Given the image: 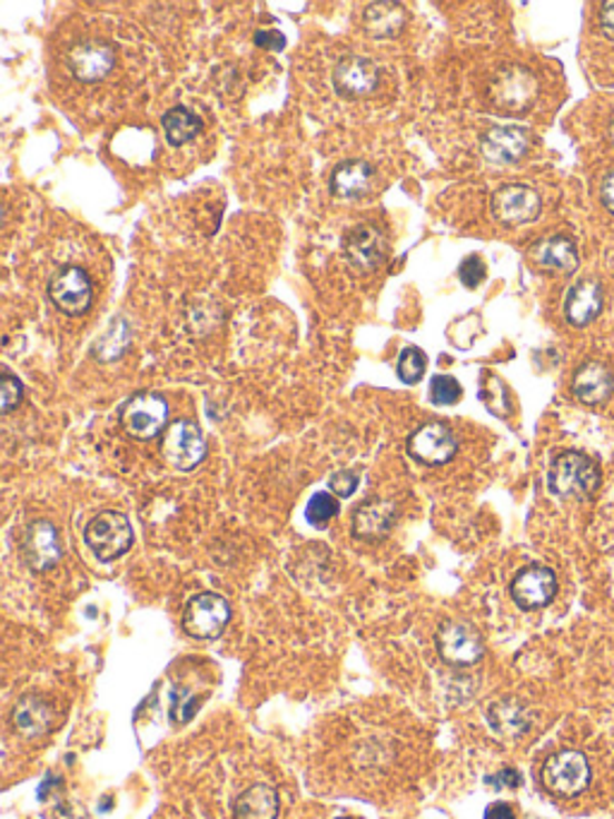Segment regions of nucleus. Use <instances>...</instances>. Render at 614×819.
I'll use <instances>...</instances> for the list:
<instances>
[{"label": "nucleus", "instance_id": "412c9836", "mask_svg": "<svg viewBox=\"0 0 614 819\" xmlns=\"http://www.w3.org/2000/svg\"><path fill=\"white\" fill-rule=\"evenodd\" d=\"M603 306H605V292H603L601 282L581 279L572 286L570 292H566L564 315H566V320H570V325L586 327L603 313Z\"/></svg>", "mask_w": 614, "mask_h": 819}, {"label": "nucleus", "instance_id": "bb28decb", "mask_svg": "<svg viewBox=\"0 0 614 819\" xmlns=\"http://www.w3.org/2000/svg\"><path fill=\"white\" fill-rule=\"evenodd\" d=\"M161 128L168 145L182 147L186 142L195 140L199 130H202V118L192 114L186 106H176V109L166 111L161 118Z\"/></svg>", "mask_w": 614, "mask_h": 819}, {"label": "nucleus", "instance_id": "f03ea898", "mask_svg": "<svg viewBox=\"0 0 614 819\" xmlns=\"http://www.w3.org/2000/svg\"><path fill=\"white\" fill-rule=\"evenodd\" d=\"M85 541L89 551L95 553L101 563H113V560L122 557L135 541L130 520L122 512L116 510H103L85 529Z\"/></svg>", "mask_w": 614, "mask_h": 819}, {"label": "nucleus", "instance_id": "b1692460", "mask_svg": "<svg viewBox=\"0 0 614 819\" xmlns=\"http://www.w3.org/2000/svg\"><path fill=\"white\" fill-rule=\"evenodd\" d=\"M487 723L502 738H521L531 731L533 717L524 702L506 697V700H499L487 709Z\"/></svg>", "mask_w": 614, "mask_h": 819}, {"label": "nucleus", "instance_id": "cd10ccee", "mask_svg": "<svg viewBox=\"0 0 614 819\" xmlns=\"http://www.w3.org/2000/svg\"><path fill=\"white\" fill-rule=\"evenodd\" d=\"M130 344V327L126 320H113L109 332L99 339L97 344V356L99 361H116Z\"/></svg>", "mask_w": 614, "mask_h": 819}, {"label": "nucleus", "instance_id": "e433bc0d", "mask_svg": "<svg viewBox=\"0 0 614 819\" xmlns=\"http://www.w3.org/2000/svg\"><path fill=\"white\" fill-rule=\"evenodd\" d=\"M487 783H493L497 788H518L521 786V773L516 769H502L495 777H489Z\"/></svg>", "mask_w": 614, "mask_h": 819}, {"label": "nucleus", "instance_id": "7ed1b4c3", "mask_svg": "<svg viewBox=\"0 0 614 819\" xmlns=\"http://www.w3.org/2000/svg\"><path fill=\"white\" fill-rule=\"evenodd\" d=\"M120 426L135 440H154L168 428V402L157 392H140L120 406Z\"/></svg>", "mask_w": 614, "mask_h": 819}, {"label": "nucleus", "instance_id": "58836bf2", "mask_svg": "<svg viewBox=\"0 0 614 819\" xmlns=\"http://www.w3.org/2000/svg\"><path fill=\"white\" fill-rule=\"evenodd\" d=\"M483 819H516V815L509 806H506V802H495V806H489L485 810Z\"/></svg>", "mask_w": 614, "mask_h": 819}, {"label": "nucleus", "instance_id": "f704fd0d", "mask_svg": "<svg viewBox=\"0 0 614 819\" xmlns=\"http://www.w3.org/2000/svg\"><path fill=\"white\" fill-rule=\"evenodd\" d=\"M188 697H190V692H188L186 688H176V690H174L171 719H174L176 723H188V721L195 717L197 704H192V702L188 700Z\"/></svg>", "mask_w": 614, "mask_h": 819}, {"label": "nucleus", "instance_id": "f3484780", "mask_svg": "<svg viewBox=\"0 0 614 819\" xmlns=\"http://www.w3.org/2000/svg\"><path fill=\"white\" fill-rule=\"evenodd\" d=\"M56 709L51 702H46L39 694H24L12 707V728L14 733L22 736L24 740H39L49 736L56 726Z\"/></svg>", "mask_w": 614, "mask_h": 819}, {"label": "nucleus", "instance_id": "7c9ffc66", "mask_svg": "<svg viewBox=\"0 0 614 819\" xmlns=\"http://www.w3.org/2000/svg\"><path fill=\"white\" fill-rule=\"evenodd\" d=\"M460 397H464V389H460L458 381L452 375H437L429 383V399L437 406H454Z\"/></svg>", "mask_w": 614, "mask_h": 819}, {"label": "nucleus", "instance_id": "9d476101", "mask_svg": "<svg viewBox=\"0 0 614 819\" xmlns=\"http://www.w3.org/2000/svg\"><path fill=\"white\" fill-rule=\"evenodd\" d=\"M406 450L418 464L442 466L456 457L458 440L447 423H425L410 433Z\"/></svg>", "mask_w": 614, "mask_h": 819}, {"label": "nucleus", "instance_id": "ddd939ff", "mask_svg": "<svg viewBox=\"0 0 614 819\" xmlns=\"http://www.w3.org/2000/svg\"><path fill=\"white\" fill-rule=\"evenodd\" d=\"M68 70L80 82H99L116 66V49L103 39H85L68 51Z\"/></svg>", "mask_w": 614, "mask_h": 819}, {"label": "nucleus", "instance_id": "20e7f679", "mask_svg": "<svg viewBox=\"0 0 614 819\" xmlns=\"http://www.w3.org/2000/svg\"><path fill=\"white\" fill-rule=\"evenodd\" d=\"M161 454L168 466L178 472H192L207 457V440L195 421L180 418L166 428L161 437Z\"/></svg>", "mask_w": 614, "mask_h": 819}, {"label": "nucleus", "instance_id": "c9c22d12", "mask_svg": "<svg viewBox=\"0 0 614 819\" xmlns=\"http://www.w3.org/2000/svg\"><path fill=\"white\" fill-rule=\"evenodd\" d=\"M255 43L259 49L281 51L286 47V37L281 32H276V29H271V32H267V29H259V32L255 34Z\"/></svg>", "mask_w": 614, "mask_h": 819}, {"label": "nucleus", "instance_id": "5701e85b", "mask_svg": "<svg viewBox=\"0 0 614 819\" xmlns=\"http://www.w3.org/2000/svg\"><path fill=\"white\" fill-rule=\"evenodd\" d=\"M406 8L394 3V0H377L365 8L363 24L365 32L373 39H394L404 32L406 27Z\"/></svg>", "mask_w": 614, "mask_h": 819}, {"label": "nucleus", "instance_id": "6ab92c4d", "mask_svg": "<svg viewBox=\"0 0 614 819\" xmlns=\"http://www.w3.org/2000/svg\"><path fill=\"white\" fill-rule=\"evenodd\" d=\"M396 520H398V512L389 500L370 497V500H365V503H360L356 512H353V520H350L353 536L365 543H377L392 534Z\"/></svg>", "mask_w": 614, "mask_h": 819}, {"label": "nucleus", "instance_id": "6e6552de", "mask_svg": "<svg viewBox=\"0 0 614 819\" xmlns=\"http://www.w3.org/2000/svg\"><path fill=\"white\" fill-rule=\"evenodd\" d=\"M49 298L53 306L70 317L85 315L95 300V286L82 267L66 265L60 267L49 282Z\"/></svg>", "mask_w": 614, "mask_h": 819}, {"label": "nucleus", "instance_id": "423d86ee", "mask_svg": "<svg viewBox=\"0 0 614 819\" xmlns=\"http://www.w3.org/2000/svg\"><path fill=\"white\" fill-rule=\"evenodd\" d=\"M230 620V605L221 594L202 591L188 601L182 611V630L195 640H217Z\"/></svg>", "mask_w": 614, "mask_h": 819}, {"label": "nucleus", "instance_id": "4be33fe9", "mask_svg": "<svg viewBox=\"0 0 614 819\" xmlns=\"http://www.w3.org/2000/svg\"><path fill=\"white\" fill-rule=\"evenodd\" d=\"M574 397L581 404L597 406L605 404L614 394V375L612 371L601 361H591L586 366H581L574 375Z\"/></svg>", "mask_w": 614, "mask_h": 819}, {"label": "nucleus", "instance_id": "2f4dec72", "mask_svg": "<svg viewBox=\"0 0 614 819\" xmlns=\"http://www.w3.org/2000/svg\"><path fill=\"white\" fill-rule=\"evenodd\" d=\"M22 383L14 377L12 373L3 371V377H0V406H3V414H10L12 408H18L22 402Z\"/></svg>", "mask_w": 614, "mask_h": 819}, {"label": "nucleus", "instance_id": "aec40b11", "mask_svg": "<svg viewBox=\"0 0 614 819\" xmlns=\"http://www.w3.org/2000/svg\"><path fill=\"white\" fill-rule=\"evenodd\" d=\"M377 171L373 164L363 159H348L339 166H334L329 176V190L341 197V200H363L365 195H370L375 188Z\"/></svg>", "mask_w": 614, "mask_h": 819}, {"label": "nucleus", "instance_id": "4c0bfd02", "mask_svg": "<svg viewBox=\"0 0 614 819\" xmlns=\"http://www.w3.org/2000/svg\"><path fill=\"white\" fill-rule=\"evenodd\" d=\"M601 27L603 34L614 41V0H610V3L601 8Z\"/></svg>", "mask_w": 614, "mask_h": 819}, {"label": "nucleus", "instance_id": "dca6fc26", "mask_svg": "<svg viewBox=\"0 0 614 819\" xmlns=\"http://www.w3.org/2000/svg\"><path fill=\"white\" fill-rule=\"evenodd\" d=\"M557 594L555 572L545 565H528L521 570L512 582V599L518 609L537 611L547 605Z\"/></svg>", "mask_w": 614, "mask_h": 819}, {"label": "nucleus", "instance_id": "9b49d317", "mask_svg": "<svg viewBox=\"0 0 614 819\" xmlns=\"http://www.w3.org/2000/svg\"><path fill=\"white\" fill-rule=\"evenodd\" d=\"M344 255L348 267L358 275L375 272L387 260V238L373 224H358L344 236Z\"/></svg>", "mask_w": 614, "mask_h": 819}, {"label": "nucleus", "instance_id": "1a4fd4ad", "mask_svg": "<svg viewBox=\"0 0 614 819\" xmlns=\"http://www.w3.org/2000/svg\"><path fill=\"white\" fill-rule=\"evenodd\" d=\"M489 101H493L499 111L518 114L526 111L537 97V80L526 68H504L489 82Z\"/></svg>", "mask_w": 614, "mask_h": 819}, {"label": "nucleus", "instance_id": "0eeeda50", "mask_svg": "<svg viewBox=\"0 0 614 819\" xmlns=\"http://www.w3.org/2000/svg\"><path fill=\"white\" fill-rule=\"evenodd\" d=\"M435 642L442 661L456 665V669H468V665H475L485 654L481 632L464 623V620H449V623H444L437 630Z\"/></svg>", "mask_w": 614, "mask_h": 819}, {"label": "nucleus", "instance_id": "a878e982", "mask_svg": "<svg viewBox=\"0 0 614 819\" xmlns=\"http://www.w3.org/2000/svg\"><path fill=\"white\" fill-rule=\"evenodd\" d=\"M533 255L537 265L552 272H559V275H574L578 269V250L574 246V240L566 236L545 238Z\"/></svg>", "mask_w": 614, "mask_h": 819}, {"label": "nucleus", "instance_id": "72a5a7b5", "mask_svg": "<svg viewBox=\"0 0 614 819\" xmlns=\"http://www.w3.org/2000/svg\"><path fill=\"white\" fill-rule=\"evenodd\" d=\"M358 485H360V476L356 472H350V468H341V472L331 474L329 478V491L339 497H350L358 491Z\"/></svg>", "mask_w": 614, "mask_h": 819}, {"label": "nucleus", "instance_id": "f8f14e48", "mask_svg": "<svg viewBox=\"0 0 614 819\" xmlns=\"http://www.w3.org/2000/svg\"><path fill=\"white\" fill-rule=\"evenodd\" d=\"M489 207H493V217L499 224L521 226V224H531L541 217L543 200L531 186L509 184V186H502L499 190H495L493 200H489Z\"/></svg>", "mask_w": 614, "mask_h": 819}, {"label": "nucleus", "instance_id": "a211bd4d", "mask_svg": "<svg viewBox=\"0 0 614 819\" xmlns=\"http://www.w3.org/2000/svg\"><path fill=\"white\" fill-rule=\"evenodd\" d=\"M528 132L518 126H495L481 135L483 157L495 166H509L526 157Z\"/></svg>", "mask_w": 614, "mask_h": 819}, {"label": "nucleus", "instance_id": "a19ab883", "mask_svg": "<svg viewBox=\"0 0 614 819\" xmlns=\"http://www.w3.org/2000/svg\"><path fill=\"white\" fill-rule=\"evenodd\" d=\"M610 135H612V140H614V118L610 120Z\"/></svg>", "mask_w": 614, "mask_h": 819}, {"label": "nucleus", "instance_id": "4468645a", "mask_svg": "<svg viewBox=\"0 0 614 819\" xmlns=\"http://www.w3.org/2000/svg\"><path fill=\"white\" fill-rule=\"evenodd\" d=\"M331 85L336 95L344 99L370 97L379 87V68L375 66V60L365 56H346L336 63L331 72Z\"/></svg>", "mask_w": 614, "mask_h": 819}, {"label": "nucleus", "instance_id": "473e14b6", "mask_svg": "<svg viewBox=\"0 0 614 819\" xmlns=\"http://www.w3.org/2000/svg\"><path fill=\"white\" fill-rule=\"evenodd\" d=\"M485 275H487V269H485V263H483L481 255H468L466 260L460 263V267H458V279L464 282L468 289H478L481 282L485 279Z\"/></svg>", "mask_w": 614, "mask_h": 819}, {"label": "nucleus", "instance_id": "79ce46f5", "mask_svg": "<svg viewBox=\"0 0 614 819\" xmlns=\"http://www.w3.org/2000/svg\"><path fill=\"white\" fill-rule=\"evenodd\" d=\"M336 819H358V817H336Z\"/></svg>", "mask_w": 614, "mask_h": 819}, {"label": "nucleus", "instance_id": "c85d7f7f", "mask_svg": "<svg viewBox=\"0 0 614 819\" xmlns=\"http://www.w3.org/2000/svg\"><path fill=\"white\" fill-rule=\"evenodd\" d=\"M425 371H427V356L423 348L406 346L402 356H398V366H396L398 381L406 385H418L423 381Z\"/></svg>", "mask_w": 614, "mask_h": 819}, {"label": "nucleus", "instance_id": "2eb2a0df", "mask_svg": "<svg viewBox=\"0 0 614 819\" xmlns=\"http://www.w3.org/2000/svg\"><path fill=\"white\" fill-rule=\"evenodd\" d=\"M22 555L29 570L49 572L63 557L58 529L49 520H37L27 526L22 539Z\"/></svg>", "mask_w": 614, "mask_h": 819}, {"label": "nucleus", "instance_id": "39448f33", "mask_svg": "<svg viewBox=\"0 0 614 819\" xmlns=\"http://www.w3.org/2000/svg\"><path fill=\"white\" fill-rule=\"evenodd\" d=\"M543 783L549 793L574 798L591 783V764L578 750H562L549 757L543 767Z\"/></svg>", "mask_w": 614, "mask_h": 819}, {"label": "nucleus", "instance_id": "393cba45", "mask_svg": "<svg viewBox=\"0 0 614 819\" xmlns=\"http://www.w3.org/2000/svg\"><path fill=\"white\" fill-rule=\"evenodd\" d=\"M276 815H279V793L267 783L245 788L234 802V819H276Z\"/></svg>", "mask_w": 614, "mask_h": 819}, {"label": "nucleus", "instance_id": "c756f323", "mask_svg": "<svg viewBox=\"0 0 614 819\" xmlns=\"http://www.w3.org/2000/svg\"><path fill=\"white\" fill-rule=\"evenodd\" d=\"M336 514H339V500H336L331 493H315L310 500H307L305 520L315 529H325L336 517Z\"/></svg>", "mask_w": 614, "mask_h": 819}, {"label": "nucleus", "instance_id": "ea45409f", "mask_svg": "<svg viewBox=\"0 0 614 819\" xmlns=\"http://www.w3.org/2000/svg\"><path fill=\"white\" fill-rule=\"evenodd\" d=\"M603 205L614 215V171H610L603 180Z\"/></svg>", "mask_w": 614, "mask_h": 819}, {"label": "nucleus", "instance_id": "f257e3e1", "mask_svg": "<svg viewBox=\"0 0 614 819\" xmlns=\"http://www.w3.org/2000/svg\"><path fill=\"white\" fill-rule=\"evenodd\" d=\"M601 485V468L583 452H562L547 472V489L562 500H586Z\"/></svg>", "mask_w": 614, "mask_h": 819}]
</instances>
